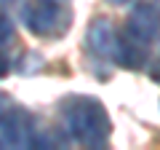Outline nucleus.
Wrapping results in <instances>:
<instances>
[{
    "label": "nucleus",
    "instance_id": "nucleus-2",
    "mask_svg": "<svg viewBox=\"0 0 160 150\" xmlns=\"http://www.w3.org/2000/svg\"><path fill=\"white\" fill-rule=\"evenodd\" d=\"M22 19L24 27L38 38H56L67 29L62 3H53V0H29L22 11Z\"/></svg>",
    "mask_w": 160,
    "mask_h": 150
},
{
    "label": "nucleus",
    "instance_id": "nucleus-8",
    "mask_svg": "<svg viewBox=\"0 0 160 150\" xmlns=\"http://www.w3.org/2000/svg\"><path fill=\"white\" fill-rule=\"evenodd\" d=\"M149 75H152L155 81H160V59H155V62H152V67H149Z\"/></svg>",
    "mask_w": 160,
    "mask_h": 150
},
{
    "label": "nucleus",
    "instance_id": "nucleus-1",
    "mask_svg": "<svg viewBox=\"0 0 160 150\" xmlns=\"http://www.w3.org/2000/svg\"><path fill=\"white\" fill-rule=\"evenodd\" d=\"M67 129L80 145L86 147H104L112 131L107 107L96 97H75L64 107Z\"/></svg>",
    "mask_w": 160,
    "mask_h": 150
},
{
    "label": "nucleus",
    "instance_id": "nucleus-6",
    "mask_svg": "<svg viewBox=\"0 0 160 150\" xmlns=\"http://www.w3.org/2000/svg\"><path fill=\"white\" fill-rule=\"evenodd\" d=\"M13 35H16V29H13V22L8 16H0V48H6L13 43Z\"/></svg>",
    "mask_w": 160,
    "mask_h": 150
},
{
    "label": "nucleus",
    "instance_id": "nucleus-9",
    "mask_svg": "<svg viewBox=\"0 0 160 150\" xmlns=\"http://www.w3.org/2000/svg\"><path fill=\"white\" fill-rule=\"evenodd\" d=\"M112 6H123V3H128V0H109Z\"/></svg>",
    "mask_w": 160,
    "mask_h": 150
},
{
    "label": "nucleus",
    "instance_id": "nucleus-3",
    "mask_svg": "<svg viewBox=\"0 0 160 150\" xmlns=\"http://www.w3.org/2000/svg\"><path fill=\"white\" fill-rule=\"evenodd\" d=\"M126 32L131 38H136L144 46H152L160 35V8L152 6V3H142L131 11V19H128Z\"/></svg>",
    "mask_w": 160,
    "mask_h": 150
},
{
    "label": "nucleus",
    "instance_id": "nucleus-10",
    "mask_svg": "<svg viewBox=\"0 0 160 150\" xmlns=\"http://www.w3.org/2000/svg\"><path fill=\"white\" fill-rule=\"evenodd\" d=\"M53 3H67V0H53Z\"/></svg>",
    "mask_w": 160,
    "mask_h": 150
},
{
    "label": "nucleus",
    "instance_id": "nucleus-11",
    "mask_svg": "<svg viewBox=\"0 0 160 150\" xmlns=\"http://www.w3.org/2000/svg\"><path fill=\"white\" fill-rule=\"evenodd\" d=\"M3 3H13V0H3Z\"/></svg>",
    "mask_w": 160,
    "mask_h": 150
},
{
    "label": "nucleus",
    "instance_id": "nucleus-7",
    "mask_svg": "<svg viewBox=\"0 0 160 150\" xmlns=\"http://www.w3.org/2000/svg\"><path fill=\"white\" fill-rule=\"evenodd\" d=\"M8 70H11V62H8V56L3 54V48H0V78H6Z\"/></svg>",
    "mask_w": 160,
    "mask_h": 150
},
{
    "label": "nucleus",
    "instance_id": "nucleus-5",
    "mask_svg": "<svg viewBox=\"0 0 160 150\" xmlns=\"http://www.w3.org/2000/svg\"><path fill=\"white\" fill-rule=\"evenodd\" d=\"M147 48L149 46L139 43L136 38H131L126 32V38H120V43H118V62L123 67H128V70H139L147 62Z\"/></svg>",
    "mask_w": 160,
    "mask_h": 150
},
{
    "label": "nucleus",
    "instance_id": "nucleus-4",
    "mask_svg": "<svg viewBox=\"0 0 160 150\" xmlns=\"http://www.w3.org/2000/svg\"><path fill=\"white\" fill-rule=\"evenodd\" d=\"M88 48L91 54H96L99 59H118V32H115V24L109 19H93L91 27H88Z\"/></svg>",
    "mask_w": 160,
    "mask_h": 150
}]
</instances>
